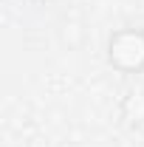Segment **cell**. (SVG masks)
Returning <instances> with one entry per match:
<instances>
[{"instance_id":"6da1fadb","label":"cell","mask_w":144,"mask_h":147,"mask_svg":"<svg viewBox=\"0 0 144 147\" xmlns=\"http://www.w3.org/2000/svg\"><path fill=\"white\" fill-rule=\"evenodd\" d=\"M108 65L127 76L144 71V28H116L108 37Z\"/></svg>"},{"instance_id":"7a4b0ae2","label":"cell","mask_w":144,"mask_h":147,"mask_svg":"<svg viewBox=\"0 0 144 147\" xmlns=\"http://www.w3.org/2000/svg\"><path fill=\"white\" fill-rule=\"evenodd\" d=\"M119 113L124 119L127 127H144V88H130L124 91V96L119 99Z\"/></svg>"}]
</instances>
